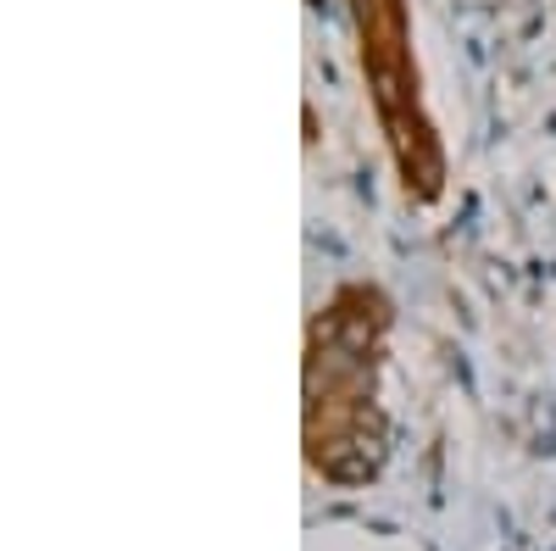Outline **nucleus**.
Listing matches in <instances>:
<instances>
[{
    "label": "nucleus",
    "instance_id": "f257e3e1",
    "mask_svg": "<svg viewBox=\"0 0 556 551\" xmlns=\"http://www.w3.org/2000/svg\"><path fill=\"white\" fill-rule=\"evenodd\" d=\"M390 324V296L367 279L340 285L306 324V468L340 490L374 485L390 456L379 406Z\"/></svg>",
    "mask_w": 556,
    "mask_h": 551
},
{
    "label": "nucleus",
    "instance_id": "f03ea898",
    "mask_svg": "<svg viewBox=\"0 0 556 551\" xmlns=\"http://www.w3.org/2000/svg\"><path fill=\"white\" fill-rule=\"evenodd\" d=\"M356 23V57L367 78V101H374L384 151L395 162L401 196L412 206H434L445 196V146L424 101V73L412 51V0H351Z\"/></svg>",
    "mask_w": 556,
    "mask_h": 551
}]
</instances>
